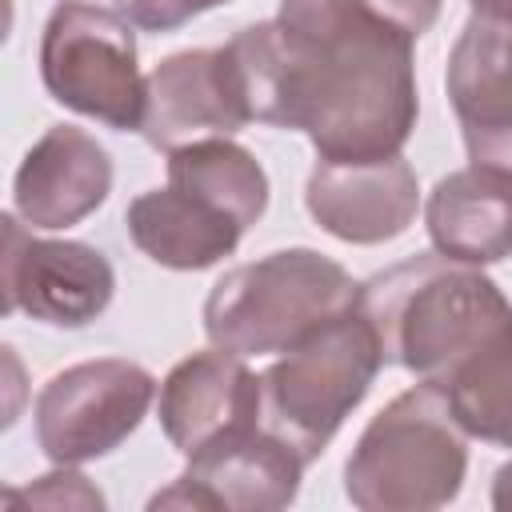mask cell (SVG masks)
I'll use <instances>...</instances> for the list:
<instances>
[{
    "instance_id": "6da1fadb",
    "label": "cell",
    "mask_w": 512,
    "mask_h": 512,
    "mask_svg": "<svg viewBox=\"0 0 512 512\" xmlns=\"http://www.w3.org/2000/svg\"><path fill=\"white\" fill-rule=\"evenodd\" d=\"M224 48L252 120L308 132L320 160H384L416 128V36L368 0H280Z\"/></svg>"
},
{
    "instance_id": "7a4b0ae2",
    "label": "cell",
    "mask_w": 512,
    "mask_h": 512,
    "mask_svg": "<svg viewBox=\"0 0 512 512\" xmlns=\"http://www.w3.org/2000/svg\"><path fill=\"white\" fill-rule=\"evenodd\" d=\"M356 308L372 324L384 364L416 380H448L476 348L512 328V300L480 264L420 252L360 284Z\"/></svg>"
},
{
    "instance_id": "3957f363",
    "label": "cell",
    "mask_w": 512,
    "mask_h": 512,
    "mask_svg": "<svg viewBox=\"0 0 512 512\" xmlns=\"http://www.w3.org/2000/svg\"><path fill=\"white\" fill-rule=\"evenodd\" d=\"M468 432L444 384L420 380L384 404L344 464V496L364 512H432L460 496Z\"/></svg>"
},
{
    "instance_id": "277c9868",
    "label": "cell",
    "mask_w": 512,
    "mask_h": 512,
    "mask_svg": "<svg viewBox=\"0 0 512 512\" xmlns=\"http://www.w3.org/2000/svg\"><path fill=\"white\" fill-rule=\"evenodd\" d=\"M360 284L316 248H280L224 272L204 300V332L236 356L288 352L328 320L352 312Z\"/></svg>"
},
{
    "instance_id": "5b68a950",
    "label": "cell",
    "mask_w": 512,
    "mask_h": 512,
    "mask_svg": "<svg viewBox=\"0 0 512 512\" xmlns=\"http://www.w3.org/2000/svg\"><path fill=\"white\" fill-rule=\"evenodd\" d=\"M384 368L380 340L360 308L328 320L260 376V424L312 464Z\"/></svg>"
},
{
    "instance_id": "8992f818",
    "label": "cell",
    "mask_w": 512,
    "mask_h": 512,
    "mask_svg": "<svg viewBox=\"0 0 512 512\" xmlns=\"http://www.w3.org/2000/svg\"><path fill=\"white\" fill-rule=\"evenodd\" d=\"M40 80L48 96L116 132H140L148 76L136 64L132 24L84 0L52 8L40 36Z\"/></svg>"
},
{
    "instance_id": "52a82bcc",
    "label": "cell",
    "mask_w": 512,
    "mask_h": 512,
    "mask_svg": "<svg viewBox=\"0 0 512 512\" xmlns=\"http://www.w3.org/2000/svg\"><path fill=\"white\" fill-rule=\"evenodd\" d=\"M156 380L144 364L100 356L56 372L36 396V444L52 464H88L116 452L148 416Z\"/></svg>"
},
{
    "instance_id": "ba28073f",
    "label": "cell",
    "mask_w": 512,
    "mask_h": 512,
    "mask_svg": "<svg viewBox=\"0 0 512 512\" xmlns=\"http://www.w3.org/2000/svg\"><path fill=\"white\" fill-rule=\"evenodd\" d=\"M0 292L4 312H28L40 324L84 328L116 296L108 256L80 240H40L16 216H4Z\"/></svg>"
},
{
    "instance_id": "9c48e42d",
    "label": "cell",
    "mask_w": 512,
    "mask_h": 512,
    "mask_svg": "<svg viewBox=\"0 0 512 512\" xmlns=\"http://www.w3.org/2000/svg\"><path fill=\"white\" fill-rule=\"evenodd\" d=\"M244 124H252V112L228 48L172 52L148 72L140 132L152 148L176 152L192 140L232 136Z\"/></svg>"
},
{
    "instance_id": "30bf717a",
    "label": "cell",
    "mask_w": 512,
    "mask_h": 512,
    "mask_svg": "<svg viewBox=\"0 0 512 512\" xmlns=\"http://www.w3.org/2000/svg\"><path fill=\"white\" fill-rule=\"evenodd\" d=\"M304 460L264 424L188 456V468L172 488L152 496V508H232L276 512L300 492Z\"/></svg>"
},
{
    "instance_id": "8fae6325",
    "label": "cell",
    "mask_w": 512,
    "mask_h": 512,
    "mask_svg": "<svg viewBox=\"0 0 512 512\" xmlns=\"http://www.w3.org/2000/svg\"><path fill=\"white\" fill-rule=\"evenodd\" d=\"M304 204L328 236L344 244H384L416 220L420 184L404 152L384 160H316Z\"/></svg>"
},
{
    "instance_id": "7c38bea8",
    "label": "cell",
    "mask_w": 512,
    "mask_h": 512,
    "mask_svg": "<svg viewBox=\"0 0 512 512\" xmlns=\"http://www.w3.org/2000/svg\"><path fill=\"white\" fill-rule=\"evenodd\" d=\"M156 416L180 456H200L260 424V376L228 348L196 352L164 376Z\"/></svg>"
},
{
    "instance_id": "4fadbf2b",
    "label": "cell",
    "mask_w": 512,
    "mask_h": 512,
    "mask_svg": "<svg viewBox=\"0 0 512 512\" xmlns=\"http://www.w3.org/2000/svg\"><path fill=\"white\" fill-rule=\"evenodd\" d=\"M444 88L472 164L512 172V20L472 12L448 52Z\"/></svg>"
},
{
    "instance_id": "5bb4252c",
    "label": "cell",
    "mask_w": 512,
    "mask_h": 512,
    "mask_svg": "<svg viewBox=\"0 0 512 512\" xmlns=\"http://www.w3.org/2000/svg\"><path fill=\"white\" fill-rule=\"evenodd\" d=\"M108 192L112 156L92 132L76 124H52L24 152L12 180L16 216L44 232L80 224L108 200Z\"/></svg>"
},
{
    "instance_id": "9a60e30c",
    "label": "cell",
    "mask_w": 512,
    "mask_h": 512,
    "mask_svg": "<svg viewBox=\"0 0 512 512\" xmlns=\"http://www.w3.org/2000/svg\"><path fill=\"white\" fill-rule=\"evenodd\" d=\"M124 228L148 260L176 272L212 268L232 256L244 236V224L228 208L180 184L140 192L124 212Z\"/></svg>"
},
{
    "instance_id": "2e32d148",
    "label": "cell",
    "mask_w": 512,
    "mask_h": 512,
    "mask_svg": "<svg viewBox=\"0 0 512 512\" xmlns=\"http://www.w3.org/2000/svg\"><path fill=\"white\" fill-rule=\"evenodd\" d=\"M432 248L464 264L512 256V172L468 164L436 180L424 204Z\"/></svg>"
},
{
    "instance_id": "e0dca14e",
    "label": "cell",
    "mask_w": 512,
    "mask_h": 512,
    "mask_svg": "<svg viewBox=\"0 0 512 512\" xmlns=\"http://www.w3.org/2000/svg\"><path fill=\"white\" fill-rule=\"evenodd\" d=\"M168 184L204 192L220 208H228L244 228L256 224L268 208V176L260 160L228 136L192 140L168 152Z\"/></svg>"
},
{
    "instance_id": "ac0fdd59",
    "label": "cell",
    "mask_w": 512,
    "mask_h": 512,
    "mask_svg": "<svg viewBox=\"0 0 512 512\" xmlns=\"http://www.w3.org/2000/svg\"><path fill=\"white\" fill-rule=\"evenodd\" d=\"M440 384L468 436L512 448V328L476 348Z\"/></svg>"
},
{
    "instance_id": "d6986e66",
    "label": "cell",
    "mask_w": 512,
    "mask_h": 512,
    "mask_svg": "<svg viewBox=\"0 0 512 512\" xmlns=\"http://www.w3.org/2000/svg\"><path fill=\"white\" fill-rule=\"evenodd\" d=\"M8 504H40V508H104V496L68 464H56V472L40 476L28 488H12L4 496Z\"/></svg>"
},
{
    "instance_id": "ffe728a7",
    "label": "cell",
    "mask_w": 512,
    "mask_h": 512,
    "mask_svg": "<svg viewBox=\"0 0 512 512\" xmlns=\"http://www.w3.org/2000/svg\"><path fill=\"white\" fill-rule=\"evenodd\" d=\"M228 4V0H116V12L144 32H172L180 24H188L192 16Z\"/></svg>"
},
{
    "instance_id": "44dd1931",
    "label": "cell",
    "mask_w": 512,
    "mask_h": 512,
    "mask_svg": "<svg viewBox=\"0 0 512 512\" xmlns=\"http://www.w3.org/2000/svg\"><path fill=\"white\" fill-rule=\"evenodd\" d=\"M384 20H392L396 28H404L408 36H424L436 16H440V4L444 0H368Z\"/></svg>"
},
{
    "instance_id": "7402d4cb",
    "label": "cell",
    "mask_w": 512,
    "mask_h": 512,
    "mask_svg": "<svg viewBox=\"0 0 512 512\" xmlns=\"http://www.w3.org/2000/svg\"><path fill=\"white\" fill-rule=\"evenodd\" d=\"M492 508L496 512H512V460L496 472V480H492Z\"/></svg>"
},
{
    "instance_id": "603a6c76",
    "label": "cell",
    "mask_w": 512,
    "mask_h": 512,
    "mask_svg": "<svg viewBox=\"0 0 512 512\" xmlns=\"http://www.w3.org/2000/svg\"><path fill=\"white\" fill-rule=\"evenodd\" d=\"M472 12L492 20H512V0H472Z\"/></svg>"
}]
</instances>
